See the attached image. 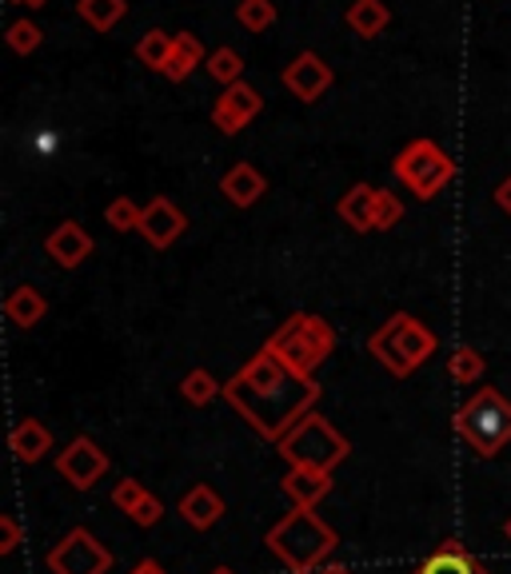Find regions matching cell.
<instances>
[{
  "instance_id": "cell-29",
  "label": "cell",
  "mask_w": 511,
  "mask_h": 574,
  "mask_svg": "<svg viewBox=\"0 0 511 574\" xmlns=\"http://www.w3.org/2000/svg\"><path fill=\"white\" fill-rule=\"evenodd\" d=\"M4 40H9V49L17 52V57H32V52L44 44V29L41 24H32V20H12Z\"/></svg>"
},
{
  "instance_id": "cell-37",
  "label": "cell",
  "mask_w": 511,
  "mask_h": 574,
  "mask_svg": "<svg viewBox=\"0 0 511 574\" xmlns=\"http://www.w3.org/2000/svg\"><path fill=\"white\" fill-rule=\"evenodd\" d=\"M316 574H351V566H344V563H324Z\"/></svg>"
},
{
  "instance_id": "cell-20",
  "label": "cell",
  "mask_w": 511,
  "mask_h": 574,
  "mask_svg": "<svg viewBox=\"0 0 511 574\" xmlns=\"http://www.w3.org/2000/svg\"><path fill=\"white\" fill-rule=\"evenodd\" d=\"M196 64H208V52H204V44L192 32H176V44H172V57L168 64H164L161 76L172 80V84H181V80L192 76V69Z\"/></svg>"
},
{
  "instance_id": "cell-38",
  "label": "cell",
  "mask_w": 511,
  "mask_h": 574,
  "mask_svg": "<svg viewBox=\"0 0 511 574\" xmlns=\"http://www.w3.org/2000/svg\"><path fill=\"white\" fill-rule=\"evenodd\" d=\"M17 4H29V9H41V4H49V0H17Z\"/></svg>"
},
{
  "instance_id": "cell-12",
  "label": "cell",
  "mask_w": 511,
  "mask_h": 574,
  "mask_svg": "<svg viewBox=\"0 0 511 574\" xmlns=\"http://www.w3.org/2000/svg\"><path fill=\"white\" fill-rule=\"evenodd\" d=\"M184 228H188V219H184V212L172 204L168 196H156L144 204V219H141V236L149 239L152 248H172L176 239L184 236Z\"/></svg>"
},
{
  "instance_id": "cell-21",
  "label": "cell",
  "mask_w": 511,
  "mask_h": 574,
  "mask_svg": "<svg viewBox=\"0 0 511 574\" xmlns=\"http://www.w3.org/2000/svg\"><path fill=\"white\" fill-rule=\"evenodd\" d=\"M4 316H9L17 327H37L44 316H49V299H44L37 287L21 284V287H12L9 299H4Z\"/></svg>"
},
{
  "instance_id": "cell-7",
  "label": "cell",
  "mask_w": 511,
  "mask_h": 574,
  "mask_svg": "<svg viewBox=\"0 0 511 574\" xmlns=\"http://www.w3.org/2000/svg\"><path fill=\"white\" fill-rule=\"evenodd\" d=\"M403 188L416 192V199H436L451 180H456V160L436 144V140H411L408 148L391 164Z\"/></svg>"
},
{
  "instance_id": "cell-33",
  "label": "cell",
  "mask_w": 511,
  "mask_h": 574,
  "mask_svg": "<svg viewBox=\"0 0 511 574\" xmlns=\"http://www.w3.org/2000/svg\"><path fill=\"white\" fill-rule=\"evenodd\" d=\"M24 531H21V519L17 515H0V555H12L17 546H21Z\"/></svg>"
},
{
  "instance_id": "cell-5",
  "label": "cell",
  "mask_w": 511,
  "mask_h": 574,
  "mask_svg": "<svg viewBox=\"0 0 511 574\" xmlns=\"http://www.w3.org/2000/svg\"><path fill=\"white\" fill-rule=\"evenodd\" d=\"M456 435L480 459H495L511 443V399H503L495 387H480L456 411Z\"/></svg>"
},
{
  "instance_id": "cell-22",
  "label": "cell",
  "mask_w": 511,
  "mask_h": 574,
  "mask_svg": "<svg viewBox=\"0 0 511 574\" xmlns=\"http://www.w3.org/2000/svg\"><path fill=\"white\" fill-rule=\"evenodd\" d=\"M391 24V12L384 0H351L348 9V29L364 40H376Z\"/></svg>"
},
{
  "instance_id": "cell-14",
  "label": "cell",
  "mask_w": 511,
  "mask_h": 574,
  "mask_svg": "<svg viewBox=\"0 0 511 574\" xmlns=\"http://www.w3.org/2000/svg\"><path fill=\"white\" fill-rule=\"evenodd\" d=\"M284 495L292 499V506H304V511H316L324 499L331 495V475L324 471H311V467H288V475L280 479Z\"/></svg>"
},
{
  "instance_id": "cell-1",
  "label": "cell",
  "mask_w": 511,
  "mask_h": 574,
  "mask_svg": "<svg viewBox=\"0 0 511 574\" xmlns=\"http://www.w3.org/2000/svg\"><path fill=\"white\" fill-rule=\"evenodd\" d=\"M224 399L244 423L268 443H280L292 427L304 416L316 411L320 403V383L308 376H296L292 367H284L272 356L268 347H260L236 376L224 383Z\"/></svg>"
},
{
  "instance_id": "cell-18",
  "label": "cell",
  "mask_w": 511,
  "mask_h": 574,
  "mask_svg": "<svg viewBox=\"0 0 511 574\" xmlns=\"http://www.w3.org/2000/svg\"><path fill=\"white\" fill-rule=\"evenodd\" d=\"M9 447H12V455H17V463H41L44 455H49V447H52V431L41 423V419H21V423L12 427V435H9Z\"/></svg>"
},
{
  "instance_id": "cell-25",
  "label": "cell",
  "mask_w": 511,
  "mask_h": 574,
  "mask_svg": "<svg viewBox=\"0 0 511 574\" xmlns=\"http://www.w3.org/2000/svg\"><path fill=\"white\" fill-rule=\"evenodd\" d=\"M172 44H176V37H172V32L149 29L141 40H136V60H141L144 69L164 72V64H168V57H172Z\"/></svg>"
},
{
  "instance_id": "cell-13",
  "label": "cell",
  "mask_w": 511,
  "mask_h": 574,
  "mask_svg": "<svg viewBox=\"0 0 511 574\" xmlns=\"http://www.w3.org/2000/svg\"><path fill=\"white\" fill-rule=\"evenodd\" d=\"M44 252L52 256V264H61L64 271H72V268H81L84 259L92 256V236L84 232V224L64 219V224H57V228L49 232Z\"/></svg>"
},
{
  "instance_id": "cell-39",
  "label": "cell",
  "mask_w": 511,
  "mask_h": 574,
  "mask_svg": "<svg viewBox=\"0 0 511 574\" xmlns=\"http://www.w3.org/2000/svg\"><path fill=\"white\" fill-rule=\"evenodd\" d=\"M212 574H236V571H228V566H216V571H212Z\"/></svg>"
},
{
  "instance_id": "cell-3",
  "label": "cell",
  "mask_w": 511,
  "mask_h": 574,
  "mask_svg": "<svg viewBox=\"0 0 511 574\" xmlns=\"http://www.w3.org/2000/svg\"><path fill=\"white\" fill-rule=\"evenodd\" d=\"M264 347H268L284 367H292L296 376L316 379V371H320L331 351H336V327H331L328 319L311 316V311H296V316H288L264 339Z\"/></svg>"
},
{
  "instance_id": "cell-24",
  "label": "cell",
  "mask_w": 511,
  "mask_h": 574,
  "mask_svg": "<svg viewBox=\"0 0 511 574\" xmlns=\"http://www.w3.org/2000/svg\"><path fill=\"white\" fill-rule=\"evenodd\" d=\"M76 12H81L84 24H92L96 32H109L121 24L129 4H124V0H76Z\"/></svg>"
},
{
  "instance_id": "cell-15",
  "label": "cell",
  "mask_w": 511,
  "mask_h": 574,
  "mask_svg": "<svg viewBox=\"0 0 511 574\" xmlns=\"http://www.w3.org/2000/svg\"><path fill=\"white\" fill-rule=\"evenodd\" d=\"M376 192L371 184H351L340 199H336V216L348 224L351 232H376Z\"/></svg>"
},
{
  "instance_id": "cell-26",
  "label": "cell",
  "mask_w": 511,
  "mask_h": 574,
  "mask_svg": "<svg viewBox=\"0 0 511 574\" xmlns=\"http://www.w3.org/2000/svg\"><path fill=\"white\" fill-rule=\"evenodd\" d=\"M483 371H488V363H483V356L476 351V347L463 344V347H456V351H451V359H448L451 383H480Z\"/></svg>"
},
{
  "instance_id": "cell-11",
  "label": "cell",
  "mask_w": 511,
  "mask_h": 574,
  "mask_svg": "<svg viewBox=\"0 0 511 574\" xmlns=\"http://www.w3.org/2000/svg\"><path fill=\"white\" fill-rule=\"evenodd\" d=\"M280 80H284V89L300 100V104H316V100L331 89V64L320 57V52H300V57L284 69Z\"/></svg>"
},
{
  "instance_id": "cell-8",
  "label": "cell",
  "mask_w": 511,
  "mask_h": 574,
  "mask_svg": "<svg viewBox=\"0 0 511 574\" xmlns=\"http://www.w3.org/2000/svg\"><path fill=\"white\" fill-rule=\"evenodd\" d=\"M44 566H49L52 574H109L112 551L92 535V531L72 526L61 543H52V551L44 555Z\"/></svg>"
},
{
  "instance_id": "cell-4",
  "label": "cell",
  "mask_w": 511,
  "mask_h": 574,
  "mask_svg": "<svg viewBox=\"0 0 511 574\" xmlns=\"http://www.w3.org/2000/svg\"><path fill=\"white\" fill-rule=\"evenodd\" d=\"M368 351L376 363H384V371L396 379H408L416 367H423L436 356V336L431 327L420 324L408 311H396L391 319H384V327H376L368 339Z\"/></svg>"
},
{
  "instance_id": "cell-32",
  "label": "cell",
  "mask_w": 511,
  "mask_h": 574,
  "mask_svg": "<svg viewBox=\"0 0 511 574\" xmlns=\"http://www.w3.org/2000/svg\"><path fill=\"white\" fill-rule=\"evenodd\" d=\"M403 219V204L391 192H376V232H388V228H396Z\"/></svg>"
},
{
  "instance_id": "cell-23",
  "label": "cell",
  "mask_w": 511,
  "mask_h": 574,
  "mask_svg": "<svg viewBox=\"0 0 511 574\" xmlns=\"http://www.w3.org/2000/svg\"><path fill=\"white\" fill-rule=\"evenodd\" d=\"M181 396H184V403H192V407H208L212 399L224 396V383L212 376L208 367H192L188 376L181 379Z\"/></svg>"
},
{
  "instance_id": "cell-31",
  "label": "cell",
  "mask_w": 511,
  "mask_h": 574,
  "mask_svg": "<svg viewBox=\"0 0 511 574\" xmlns=\"http://www.w3.org/2000/svg\"><path fill=\"white\" fill-rule=\"evenodd\" d=\"M144 499H149V486H144L141 479H121V483L112 486V506L124 511V515H132Z\"/></svg>"
},
{
  "instance_id": "cell-27",
  "label": "cell",
  "mask_w": 511,
  "mask_h": 574,
  "mask_svg": "<svg viewBox=\"0 0 511 574\" xmlns=\"http://www.w3.org/2000/svg\"><path fill=\"white\" fill-rule=\"evenodd\" d=\"M141 219H144V208L129 196H116L109 208H104V224H109L112 232H141Z\"/></svg>"
},
{
  "instance_id": "cell-40",
  "label": "cell",
  "mask_w": 511,
  "mask_h": 574,
  "mask_svg": "<svg viewBox=\"0 0 511 574\" xmlns=\"http://www.w3.org/2000/svg\"><path fill=\"white\" fill-rule=\"evenodd\" d=\"M503 535H508V539H511V519H508V526H503Z\"/></svg>"
},
{
  "instance_id": "cell-36",
  "label": "cell",
  "mask_w": 511,
  "mask_h": 574,
  "mask_svg": "<svg viewBox=\"0 0 511 574\" xmlns=\"http://www.w3.org/2000/svg\"><path fill=\"white\" fill-rule=\"evenodd\" d=\"M132 574H168V571H164V566L156 563V558H141V563L132 566Z\"/></svg>"
},
{
  "instance_id": "cell-17",
  "label": "cell",
  "mask_w": 511,
  "mask_h": 574,
  "mask_svg": "<svg viewBox=\"0 0 511 574\" xmlns=\"http://www.w3.org/2000/svg\"><path fill=\"white\" fill-rule=\"evenodd\" d=\"M181 519L192 526V531H212V526L224 519V499L216 495L208 483L192 486L188 495L181 499Z\"/></svg>"
},
{
  "instance_id": "cell-41",
  "label": "cell",
  "mask_w": 511,
  "mask_h": 574,
  "mask_svg": "<svg viewBox=\"0 0 511 574\" xmlns=\"http://www.w3.org/2000/svg\"><path fill=\"white\" fill-rule=\"evenodd\" d=\"M292 574H316V571H292Z\"/></svg>"
},
{
  "instance_id": "cell-2",
  "label": "cell",
  "mask_w": 511,
  "mask_h": 574,
  "mask_svg": "<svg viewBox=\"0 0 511 574\" xmlns=\"http://www.w3.org/2000/svg\"><path fill=\"white\" fill-rule=\"evenodd\" d=\"M264 543H268V551L280 558L288 571H320L331 551L340 546V539H336V531H331L316 511L292 506L280 523L268 526Z\"/></svg>"
},
{
  "instance_id": "cell-30",
  "label": "cell",
  "mask_w": 511,
  "mask_h": 574,
  "mask_svg": "<svg viewBox=\"0 0 511 574\" xmlns=\"http://www.w3.org/2000/svg\"><path fill=\"white\" fill-rule=\"evenodd\" d=\"M236 20L248 32H268L276 24V4L272 0H241L236 4Z\"/></svg>"
},
{
  "instance_id": "cell-28",
  "label": "cell",
  "mask_w": 511,
  "mask_h": 574,
  "mask_svg": "<svg viewBox=\"0 0 511 574\" xmlns=\"http://www.w3.org/2000/svg\"><path fill=\"white\" fill-rule=\"evenodd\" d=\"M208 72H212V80H221L224 89H232V84H241L244 80V57L236 49L208 52Z\"/></svg>"
},
{
  "instance_id": "cell-34",
  "label": "cell",
  "mask_w": 511,
  "mask_h": 574,
  "mask_svg": "<svg viewBox=\"0 0 511 574\" xmlns=\"http://www.w3.org/2000/svg\"><path fill=\"white\" fill-rule=\"evenodd\" d=\"M161 515H164V503L149 491V499H144V503L136 506V511H132L129 519H132V523H136V526H144V531H149V526L161 523Z\"/></svg>"
},
{
  "instance_id": "cell-35",
  "label": "cell",
  "mask_w": 511,
  "mask_h": 574,
  "mask_svg": "<svg viewBox=\"0 0 511 574\" xmlns=\"http://www.w3.org/2000/svg\"><path fill=\"white\" fill-rule=\"evenodd\" d=\"M495 204H500V212H508L511 216V176L503 180L500 188H495Z\"/></svg>"
},
{
  "instance_id": "cell-9",
  "label": "cell",
  "mask_w": 511,
  "mask_h": 574,
  "mask_svg": "<svg viewBox=\"0 0 511 574\" xmlns=\"http://www.w3.org/2000/svg\"><path fill=\"white\" fill-rule=\"evenodd\" d=\"M57 475L69 486H76V491H92V486L109 475V455H104V447H96V439L76 435L57 455Z\"/></svg>"
},
{
  "instance_id": "cell-10",
  "label": "cell",
  "mask_w": 511,
  "mask_h": 574,
  "mask_svg": "<svg viewBox=\"0 0 511 574\" xmlns=\"http://www.w3.org/2000/svg\"><path fill=\"white\" fill-rule=\"evenodd\" d=\"M260 112H264V96L241 80V84L224 89L221 100L212 104V124H216V132H224V136H241Z\"/></svg>"
},
{
  "instance_id": "cell-6",
  "label": "cell",
  "mask_w": 511,
  "mask_h": 574,
  "mask_svg": "<svg viewBox=\"0 0 511 574\" xmlns=\"http://www.w3.org/2000/svg\"><path fill=\"white\" fill-rule=\"evenodd\" d=\"M276 451L288 459V467H311V471L331 475V471L351 455V443L328 423V419L311 411V416H304L300 423L292 427L288 435L276 443Z\"/></svg>"
},
{
  "instance_id": "cell-19",
  "label": "cell",
  "mask_w": 511,
  "mask_h": 574,
  "mask_svg": "<svg viewBox=\"0 0 511 574\" xmlns=\"http://www.w3.org/2000/svg\"><path fill=\"white\" fill-rule=\"evenodd\" d=\"M221 192L232 199V204H236V208H252V204H256V199L268 192V180L252 168V164H244V160H241V164H232V168L224 172Z\"/></svg>"
},
{
  "instance_id": "cell-16",
  "label": "cell",
  "mask_w": 511,
  "mask_h": 574,
  "mask_svg": "<svg viewBox=\"0 0 511 574\" xmlns=\"http://www.w3.org/2000/svg\"><path fill=\"white\" fill-rule=\"evenodd\" d=\"M416 574H488V571L468 555V546H463L460 539H443V543L416 566Z\"/></svg>"
}]
</instances>
